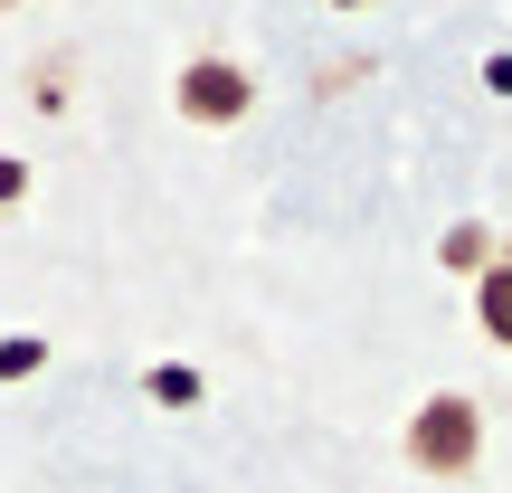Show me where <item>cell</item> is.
I'll return each mask as SVG.
<instances>
[{
    "label": "cell",
    "mask_w": 512,
    "mask_h": 493,
    "mask_svg": "<svg viewBox=\"0 0 512 493\" xmlns=\"http://www.w3.org/2000/svg\"><path fill=\"white\" fill-rule=\"evenodd\" d=\"M475 456H484V418H475V399H427L418 418H408V465L418 475H475Z\"/></svg>",
    "instance_id": "obj_1"
},
{
    "label": "cell",
    "mask_w": 512,
    "mask_h": 493,
    "mask_svg": "<svg viewBox=\"0 0 512 493\" xmlns=\"http://www.w3.org/2000/svg\"><path fill=\"white\" fill-rule=\"evenodd\" d=\"M247 105H256V86H247V67H228V57H200V67L181 76V114L190 124H238Z\"/></svg>",
    "instance_id": "obj_2"
},
{
    "label": "cell",
    "mask_w": 512,
    "mask_h": 493,
    "mask_svg": "<svg viewBox=\"0 0 512 493\" xmlns=\"http://www.w3.org/2000/svg\"><path fill=\"white\" fill-rule=\"evenodd\" d=\"M475 313H484V332L512 351V266H484V285H475Z\"/></svg>",
    "instance_id": "obj_3"
},
{
    "label": "cell",
    "mask_w": 512,
    "mask_h": 493,
    "mask_svg": "<svg viewBox=\"0 0 512 493\" xmlns=\"http://www.w3.org/2000/svg\"><path fill=\"white\" fill-rule=\"evenodd\" d=\"M152 399L181 408V399H200V380H190V370H152Z\"/></svg>",
    "instance_id": "obj_4"
},
{
    "label": "cell",
    "mask_w": 512,
    "mask_h": 493,
    "mask_svg": "<svg viewBox=\"0 0 512 493\" xmlns=\"http://www.w3.org/2000/svg\"><path fill=\"white\" fill-rule=\"evenodd\" d=\"M19 190H29V171H19V162H0V200H19Z\"/></svg>",
    "instance_id": "obj_5"
},
{
    "label": "cell",
    "mask_w": 512,
    "mask_h": 493,
    "mask_svg": "<svg viewBox=\"0 0 512 493\" xmlns=\"http://www.w3.org/2000/svg\"><path fill=\"white\" fill-rule=\"evenodd\" d=\"M342 10H361V0H342Z\"/></svg>",
    "instance_id": "obj_6"
}]
</instances>
